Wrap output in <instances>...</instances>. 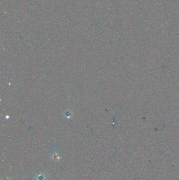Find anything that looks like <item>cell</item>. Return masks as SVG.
<instances>
[{
	"label": "cell",
	"mask_w": 179,
	"mask_h": 180,
	"mask_svg": "<svg viewBox=\"0 0 179 180\" xmlns=\"http://www.w3.org/2000/svg\"><path fill=\"white\" fill-rule=\"evenodd\" d=\"M46 178H45V176L43 175V174H40L39 175H38V177H37V180H45Z\"/></svg>",
	"instance_id": "6da1fadb"
},
{
	"label": "cell",
	"mask_w": 179,
	"mask_h": 180,
	"mask_svg": "<svg viewBox=\"0 0 179 180\" xmlns=\"http://www.w3.org/2000/svg\"><path fill=\"white\" fill-rule=\"evenodd\" d=\"M52 159L54 160H58L60 159V156L57 153H55L52 156Z\"/></svg>",
	"instance_id": "7a4b0ae2"
}]
</instances>
